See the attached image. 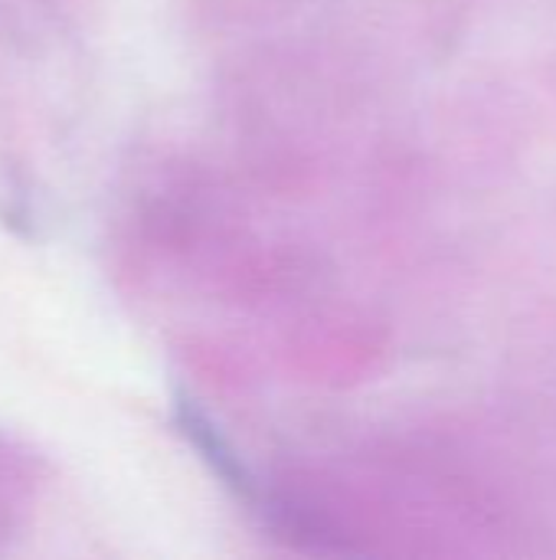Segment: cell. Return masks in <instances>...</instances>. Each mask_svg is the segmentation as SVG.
Instances as JSON below:
<instances>
[{
  "label": "cell",
  "mask_w": 556,
  "mask_h": 560,
  "mask_svg": "<svg viewBox=\"0 0 556 560\" xmlns=\"http://www.w3.org/2000/svg\"><path fill=\"white\" fill-rule=\"evenodd\" d=\"M52 486L43 453L0 430V555L29 535Z\"/></svg>",
  "instance_id": "obj_2"
},
{
  "label": "cell",
  "mask_w": 556,
  "mask_h": 560,
  "mask_svg": "<svg viewBox=\"0 0 556 560\" xmlns=\"http://www.w3.org/2000/svg\"><path fill=\"white\" fill-rule=\"evenodd\" d=\"M69 26L59 0H0V210L33 223L56 177Z\"/></svg>",
  "instance_id": "obj_1"
},
{
  "label": "cell",
  "mask_w": 556,
  "mask_h": 560,
  "mask_svg": "<svg viewBox=\"0 0 556 560\" xmlns=\"http://www.w3.org/2000/svg\"><path fill=\"white\" fill-rule=\"evenodd\" d=\"M177 420L184 436L193 440V446L200 450V456L210 463V469L236 492V495H249L252 492V479L242 469L239 456L233 453V446L220 436L216 423L203 413V407L190 397V394H177Z\"/></svg>",
  "instance_id": "obj_3"
}]
</instances>
